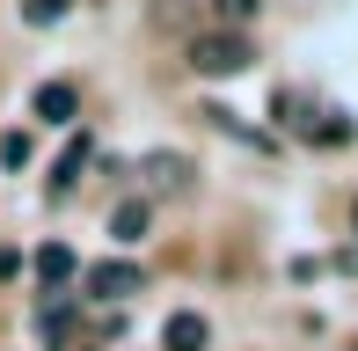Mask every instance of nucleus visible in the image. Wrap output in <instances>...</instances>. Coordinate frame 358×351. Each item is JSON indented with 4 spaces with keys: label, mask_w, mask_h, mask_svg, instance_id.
Segmentation results:
<instances>
[{
    "label": "nucleus",
    "mask_w": 358,
    "mask_h": 351,
    "mask_svg": "<svg viewBox=\"0 0 358 351\" xmlns=\"http://www.w3.org/2000/svg\"><path fill=\"white\" fill-rule=\"evenodd\" d=\"M146 176H154V183H183V154H154Z\"/></svg>",
    "instance_id": "obj_10"
},
{
    "label": "nucleus",
    "mask_w": 358,
    "mask_h": 351,
    "mask_svg": "<svg viewBox=\"0 0 358 351\" xmlns=\"http://www.w3.org/2000/svg\"><path fill=\"white\" fill-rule=\"evenodd\" d=\"M139 285H146L139 264H95V271H88V293H95V300H124V293H139Z\"/></svg>",
    "instance_id": "obj_2"
},
{
    "label": "nucleus",
    "mask_w": 358,
    "mask_h": 351,
    "mask_svg": "<svg viewBox=\"0 0 358 351\" xmlns=\"http://www.w3.org/2000/svg\"><path fill=\"white\" fill-rule=\"evenodd\" d=\"M213 8H220V22H249V15H256V0H213Z\"/></svg>",
    "instance_id": "obj_13"
},
{
    "label": "nucleus",
    "mask_w": 358,
    "mask_h": 351,
    "mask_svg": "<svg viewBox=\"0 0 358 351\" xmlns=\"http://www.w3.org/2000/svg\"><path fill=\"white\" fill-rule=\"evenodd\" d=\"M0 162L22 169V162H29V139H22V132H8V139H0Z\"/></svg>",
    "instance_id": "obj_12"
},
{
    "label": "nucleus",
    "mask_w": 358,
    "mask_h": 351,
    "mask_svg": "<svg viewBox=\"0 0 358 351\" xmlns=\"http://www.w3.org/2000/svg\"><path fill=\"white\" fill-rule=\"evenodd\" d=\"M37 329H44V337H59V329H73V300H52V308L37 315Z\"/></svg>",
    "instance_id": "obj_9"
},
{
    "label": "nucleus",
    "mask_w": 358,
    "mask_h": 351,
    "mask_svg": "<svg viewBox=\"0 0 358 351\" xmlns=\"http://www.w3.org/2000/svg\"><path fill=\"white\" fill-rule=\"evenodd\" d=\"M307 139H315V147H336V139H351V117H336V110H329L322 124H307Z\"/></svg>",
    "instance_id": "obj_8"
},
{
    "label": "nucleus",
    "mask_w": 358,
    "mask_h": 351,
    "mask_svg": "<svg viewBox=\"0 0 358 351\" xmlns=\"http://www.w3.org/2000/svg\"><path fill=\"white\" fill-rule=\"evenodd\" d=\"M59 15H66V0H29L22 22H37V29H44V22H59Z\"/></svg>",
    "instance_id": "obj_11"
},
{
    "label": "nucleus",
    "mask_w": 358,
    "mask_h": 351,
    "mask_svg": "<svg viewBox=\"0 0 358 351\" xmlns=\"http://www.w3.org/2000/svg\"><path fill=\"white\" fill-rule=\"evenodd\" d=\"M249 66V44L234 37V29H205V37H190V73H205V81H227V73Z\"/></svg>",
    "instance_id": "obj_1"
},
{
    "label": "nucleus",
    "mask_w": 358,
    "mask_h": 351,
    "mask_svg": "<svg viewBox=\"0 0 358 351\" xmlns=\"http://www.w3.org/2000/svg\"><path fill=\"white\" fill-rule=\"evenodd\" d=\"M29 110H37L44 124H73V110H80V95H73L66 81H44L37 95H29Z\"/></svg>",
    "instance_id": "obj_4"
},
{
    "label": "nucleus",
    "mask_w": 358,
    "mask_h": 351,
    "mask_svg": "<svg viewBox=\"0 0 358 351\" xmlns=\"http://www.w3.org/2000/svg\"><path fill=\"white\" fill-rule=\"evenodd\" d=\"M88 154H95V139H88V132H73V147L59 154V169H52V190H73V183H80V169H88Z\"/></svg>",
    "instance_id": "obj_5"
},
{
    "label": "nucleus",
    "mask_w": 358,
    "mask_h": 351,
    "mask_svg": "<svg viewBox=\"0 0 358 351\" xmlns=\"http://www.w3.org/2000/svg\"><path fill=\"white\" fill-rule=\"evenodd\" d=\"M213 344V329H205V315H169V322H161V351H205Z\"/></svg>",
    "instance_id": "obj_3"
},
{
    "label": "nucleus",
    "mask_w": 358,
    "mask_h": 351,
    "mask_svg": "<svg viewBox=\"0 0 358 351\" xmlns=\"http://www.w3.org/2000/svg\"><path fill=\"white\" fill-rule=\"evenodd\" d=\"M37 278H44V285H66V278H73V249H66V242H44V249H37Z\"/></svg>",
    "instance_id": "obj_7"
},
{
    "label": "nucleus",
    "mask_w": 358,
    "mask_h": 351,
    "mask_svg": "<svg viewBox=\"0 0 358 351\" xmlns=\"http://www.w3.org/2000/svg\"><path fill=\"white\" fill-rule=\"evenodd\" d=\"M351 227H358V205H351Z\"/></svg>",
    "instance_id": "obj_14"
},
{
    "label": "nucleus",
    "mask_w": 358,
    "mask_h": 351,
    "mask_svg": "<svg viewBox=\"0 0 358 351\" xmlns=\"http://www.w3.org/2000/svg\"><path fill=\"white\" fill-rule=\"evenodd\" d=\"M110 242H146V205L124 198L117 213H110Z\"/></svg>",
    "instance_id": "obj_6"
}]
</instances>
